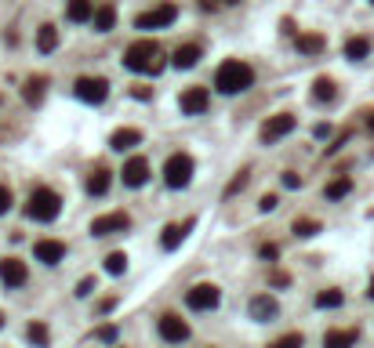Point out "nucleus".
<instances>
[{
    "mask_svg": "<svg viewBox=\"0 0 374 348\" xmlns=\"http://www.w3.org/2000/svg\"><path fill=\"white\" fill-rule=\"evenodd\" d=\"M251 84H254V69L248 66V62H240V58L222 62L218 73H214V87L222 95H240V91H248Z\"/></svg>",
    "mask_w": 374,
    "mask_h": 348,
    "instance_id": "obj_1",
    "label": "nucleus"
},
{
    "mask_svg": "<svg viewBox=\"0 0 374 348\" xmlns=\"http://www.w3.org/2000/svg\"><path fill=\"white\" fill-rule=\"evenodd\" d=\"M124 66L131 73H160L164 69V47L157 40H135L124 51Z\"/></svg>",
    "mask_w": 374,
    "mask_h": 348,
    "instance_id": "obj_2",
    "label": "nucleus"
},
{
    "mask_svg": "<svg viewBox=\"0 0 374 348\" xmlns=\"http://www.w3.org/2000/svg\"><path fill=\"white\" fill-rule=\"evenodd\" d=\"M58 211H62V196L55 189H33L30 192V207H25V214L33 218V222H55L58 218Z\"/></svg>",
    "mask_w": 374,
    "mask_h": 348,
    "instance_id": "obj_3",
    "label": "nucleus"
},
{
    "mask_svg": "<svg viewBox=\"0 0 374 348\" xmlns=\"http://www.w3.org/2000/svg\"><path fill=\"white\" fill-rule=\"evenodd\" d=\"M192 171H197V163H192L189 152H171L164 163V182L167 189H186L192 182Z\"/></svg>",
    "mask_w": 374,
    "mask_h": 348,
    "instance_id": "obj_4",
    "label": "nucleus"
},
{
    "mask_svg": "<svg viewBox=\"0 0 374 348\" xmlns=\"http://www.w3.org/2000/svg\"><path fill=\"white\" fill-rule=\"evenodd\" d=\"M218 301H222V290L214 283H197V287L186 290V305L192 312H211V308H218Z\"/></svg>",
    "mask_w": 374,
    "mask_h": 348,
    "instance_id": "obj_5",
    "label": "nucleus"
},
{
    "mask_svg": "<svg viewBox=\"0 0 374 348\" xmlns=\"http://www.w3.org/2000/svg\"><path fill=\"white\" fill-rule=\"evenodd\" d=\"M73 91L80 102H87V106H102V102L109 98V80L106 76H80Z\"/></svg>",
    "mask_w": 374,
    "mask_h": 348,
    "instance_id": "obj_6",
    "label": "nucleus"
},
{
    "mask_svg": "<svg viewBox=\"0 0 374 348\" xmlns=\"http://www.w3.org/2000/svg\"><path fill=\"white\" fill-rule=\"evenodd\" d=\"M178 19V8L167 0V4H157L153 11H142V15L135 19V25L138 30H164V25H171Z\"/></svg>",
    "mask_w": 374,
    "mask_h": 348,
    "instance_id": "obj_7",
    "label": "nucleus"
},
{
    "mask_svg": "<svg viewBox=\"0 0 374 348\" xmlns=\"http://www.w3.org/2000/svg\"><path fill=\"white\" fill-rule=\"evenodd\" d=\"M294 127H298V120H294V113H276V116H269V120L262 124V141H269V146H273V141H280V138H287Z\"/></svg>",
    "mask_w": 374,
    "mask_h": 348,
    "instance_id": "obj_8",
    "label": "nucleus"
},
{
    "mask_svg": "<svg viewBox=\"0 0 374 348\" xmlns=\"http://www.w3.org/2000/svg\"><path fill=\"white\" fill-rule=\"evenodd\" d=\"M131 229V214L127 211H113V214H102L91 222V236H117V232Z\"/></svg>",
    "mask_w": 374,
    "mask_h": 348,
    "instance_id": "obj_9",
    "label": "nucleus"
},
{
    "mask_svg": "<svg viewBox=\"0 0 374 348\" xmlns=\"http://www.w3.org/2000/svg\"><path fill=\"white\" fill-rule=\"evenodd\" d=\"M157 330H160V338L164 341H171V345H182V341H189V323L178 312H164L160 316V323H157Z\"/></svg>",
    "mask_w": 374,
    "mask_h": 348,
    "instance_id": "obj_10",
    "label": "nucleus"
},
{
    "mask_svg": "<svg viewBox=\"0 0 374 348\" xmlns=\"http://www.w3.org/2000/svg\"><path fill=\"white\" fill-rule=\"evenodd\" d=\"M178 106H182L186 116H200V113H208V106H211L208 87H186L182 98H178Z\"/></svg>",
    "mask_w": 374,
    "mask_h": 348,
    "instance_id": "obj_11",
    "label": "nucleus"
},
{
    "mask_svg": "<svg viewBox=\"0 0 374 348\" xmlns=\"http://www.w3.org/2000/svg\"><path fill=\"white\" fill-rule=\"evenodd\" d=\"M25 279H30V268H25V262H19V257H4V262H0V283H4L8 290L22 287Z\"/></svg>",
    "mask_w": 374,
    "mask_h": 348,
    "instance_id": "obj_12",
    "label": "nucleus"
},
{
    "mask_svg": "<svg viewBox=\"0 0 374 348\" xmlns=\"http://www.w3.org/2000/svg\"><path fill=\"white\" fill-rule=\"evenodd\" d=\"M120 178H124L127 189H142V185L149 182V160H146V156H131V160L124 163Z\"/></svg>",
    "mask_w": 374,
    "mask_h": 348,
    "instance_id": "obj_13",
    "label": "nucleus"
},
{
    "mask_svg": "<svg viewBox=\"0 0 374 348\" xmlns=\"http://www.w3.org/2000/svg\"><path fill=\"white\" fill-rule=\"evenodd\" d=\"M36 262H44V265H58V262H66V243L62 240H36Z\"/></svg>",
    "mask_w": 374,
    "mask_h": 348,
    "instance_id": "obj_14",
    "label": "nucleus"
},
{
    "mask_svg": "<svg viewBox=\"0 0 374 348\" xmlns=\"http://www.w3.org/2000/svg\"><path fill=\"white\" fill-rule=\"evenodd\" d=\"M280 316V301L273 298V294H258V298H251V319H258V323H269V319Z\"/></svg>",
    "mask_w": 374,
    "mask_h": 348,
    "instance_id": "obj_15",
    "label": "nucleus"
},
{
    "mask_svg": "<svg viewBox=\"0 0 374 348\" xmlns=\"http://www.w3.org/2000/svg\"><path fill=\"white\" fill-rule=\"evenodd\" d=\"M47 76H25V84H22V98H25V106H41L44 95H47Z\"/></svg>",
    "mask_w": 374,
    "mask_h": 348,
    "instance_id": "obj_16",
    "label": "nucleus"
},
{
    "mask_svg": "<svg viewBox=\"0 0 374 348\" xmlns=\"http://www.w3.org/2000/svg\"><path fill=\"white\" fill-rule=\"evenodd\" d=\"M189 229H192V218H189V222H171L164 229V236H160V247L164 251H178V247H182V240L189 236Z\"/></svg>",
    "mask_w": 374,
    "mask_h": 348,
    "instance_id": "obj_17",
    "label": "nucleus"
},
{
    "mask_svg": "<svg viewBox=\"0 0 374 348\" xmlns=\"http://www.w3.org/2000/svg\"><path fill=\"white\" fill-rule=\"evenodd\" d=\"M138 141H142V131H138V127H120V131L109 135V149L124 152V149H135Z\"/></svg>",
    "mask_w": 374,
    "mask_h": 348,
    "instance_id": "obj_18",
    "label": "nucleus"
},
{
    "mask_svg": "<svg viewBox=\"0 0 374 348\" xmlns=\"http://www.w3.org/2000/svg\"><path fill=\"white\" fill-rule=\"evenodd\" d=\"M109 182H113V171L98 163L95 171L87 174V192H91V196H106V192H109Z\"/></svg>",
    "mask_w": 374,
    "mask_h": 348,
    "instance_id": "obj_19",
    "label": "nucleus"
},
{
    "mask_svg": "<svg viewBox=\"0 0 374 348\" xmlns=\"http://www.w3.org/2000/svg\"><path fill=\"white\" fill-rule=\"evenodd\" d=\"M200 55H204V51H200V44H182V47L175 51L171 66H175V69H192V66L200 62Z\"/></svg>",
    "mask_w": 374,
    "mask_h": 348,
    "instance_id": "obj_20",
    "label": "nucleus"
},
{
    "mask_svg": "<svg viewBox=\"0 0 374 348\" xmlns=\"http://www.w3.org/2000/svg\"><path fill=\"white\" fill-rule=\"evenodd\" d=\"M66 19L69 22H91L95 19V0H69V4H66Z\"/></svg>",
    "mask_w": 374,
    "mask_h": 348,
    "instance_id": "obj_21",
    "label": "nucleus"
},
{
    "mask_svg": "<svg viewBox=\"0 0 374 348\" xmlns=\"http://www.w3.org/2000/svg\"><path fill=\"white\" fill-rule=\"evenodd\" d=\"M294 44H298L302 55H324V47H327V40L320 33H298L294 36Z\"/></svg>",
    "mask_w": 374,
    "mask_h": 348,
    "instance_id": "obj_22",
    "label": "nucleus"
},
{
    "mask_svg": "<svg viewBox=\"0 0 374 348\" xmlns=\"http://www.w3.org/2000/svg\"><path fill=\"white\" fill-rule=\"evenodd\" d=\"M55 47H58V30L51 22H44L41 30H36V51H41V55H51Z\"/></svg>",
    "mask_w": 374,
    "mask_h": 348,
    "instance_id": "obj_23",
    "label": "nucleus"
},
{
    "mask_svg": "<svg viewBox=\"0 0 374 348\" xmlns=\"http://www.w3.org/2000/svg\"><path fill=\"white\" fill-rule=\"evenodd\" d=\"M95 33H109L113 25H117V8L113 4H102V8H95Z\"/></svg>",
    "mask_w": 374,
    "mask_h": 348,
    "instance_id": "obj_24",
    "label": "nucleus"
},
{
    "mask_svg": "<svg viewBox=\"0 0 374 348\" xmlns=\"http://www.w3.org/2000/svg\"><path fill=\"white\" fill-rule=\"evenodd\" d=\"M371 55V40L367 36H349V40H345V58L349 62H364Z\"/></svg>",
    "mask_w": 374,
    "mask_h": 348,
    "instance_id": "obj_25",
    "label": "nucleus"
},
{
    "mask_svg": "<svg viewBox=\"0 0 374 348\" xmlns=\"http://www.w3.org/2000/svg\"><path fill=\"white\" fill-rule=\"evenodd\" d=\"M313 98L316 102H334L338 98V84H334L331 76H316L313 80Z\"/></svg>",
    "mask_w": 374,
    "mask_h": 348,
    "instance_id": "obj_26",
    "label": "nucleus"
},
{
    "mask_svg": "<svg viewBox=\"0 0 374 348\" xmlns=\"http://www.w3.org/2000/svg\"><path fill=\"white\" fill-rule=\"evenodd\" d=\"M349 192H353V178H349V174H338L334 182H327L324 196H327V200H345Z\"/></svg>",
    "mask_w": 374,
    "mask_h": 348,
    "instance_id": "obj_27",
    "label": "nucleus"
},
{
    "mask_svg": "<svg viewBox=\"0 0 374 348\" xmlns=\"http://www.w3.org/2000/svg\"><path fill=\"white\" fill-rule=\"evenodd\" d=\"M360 330H327L324 334V345L327 348H345V345H356Z\"/></svg>",
    "mask_w": 374,
    "mask_h": 348,
    "instance_id": "obj_28",
    "label": "nucleus"
},
{
    "mask_svg": "<svg viewBox=\"0 0 374 348\" xmlns=\"http://www.w3.org/2000/svg\"><path fill=\"white\" fill-rule=\"evenodd\" d=\"M291 229H294V236H302V240H309V236H316V232L324 229V225H320L316 218H294V225H291Z\"/></svg>",
    "mask_w": 374,
    "mask_h": 348,
    "instance_id": "obj_29",
    "label": "nucleus"
},
{
    "mask_svg": "<svg viewBox=\"0 0 374 348\" xmlns=\"http://www.w3.org/2000/svg\"><path fill=\"white\" fill-rule=\"evenodd\" d=\"M106 272H109V276H124V272H127V254H124V251L106 254Z\"/></svg>",
    "mask_w": 374,
    "mask_h": 348,
    "instance_id": "obj_30",
    "label": "nucleus"
},
{
    "mask_svg": "<svg viewBox=\"0 0 374 348\" xmlns=\"http://www.w3.org/2000/svg\"><path fill=\"white\" fill-rule=\"evenodd\" d=\"M342 301H345V294H342V290H334V287L316 294V308H338Z\"/></svg>",
    "mask_w": 374,
    "mask_h": 348,
    "instance_id": "obj_31",
    "label": "nucleus"
},
{
    "mask_svg": "<svg viewBox=\"0 0 374 348\" xmlns=\"http://www.w3.org/2000/svg\"><path fill=\"white\" fill-rule=\"evenodd\" d=\"M248 182H251V171H236V178L226 185V200H233L236 192H243V189H248Z\"/></svg>",
    "mask_w": 374,
    "mask_h": 348,
    "instance_id": "obj_32",
    "label": "nucleus"
},
{
    "mask_svg": "<svg viewBox=\"0 0 374 348\" xmlns=\"http://www.w3.org/2000/svg\"><path fill=\"white\" fill-rule=\"evenodd\" d=\"M25 338H30L33 345H47V338H51V334H47V327H44V323H33L30 330H25Z\"/></svg>",
    "mask_w": 374,
    "mask_h": 348,
    "instance_id": "obj_33",
    "label": "nucleus"
},
{
    "mask_svg": "<svg viewBox=\"0 0 374 348\" xmlns=\"http://www.w3.org/2000/svg\"><path fill=\"white\" fill-rule=\"evenodd\" d=\"M258 257H262V262H276L280 247H276V243H262V247H258Z\"/></svg>",
    "mask_w": 374,
    "mask_h": 348,
    "instance_id": "obj_34",
    "label": "nucleus"
},
{
    "mask_svg": "<svg viewBox=\"0 0 374 348\" xmlns=\"http://www.w3.org/2000/svg\"><path fill=\"white\" fill-rule=\"evenodd\" d=\"M98 287V283H95V276H84L80 283H76V298H87V294H91Z\"/></svg>",
    "mask_w": 374,
    "mask_h": 348,
    "instance_id": "obj_35",
    "label": "nucleus"
},
{
    "mask_svg": "<svg viewBox=\"0 0 374 348\" xmlns=\"http://www.w3.org/2000/svg\"><path fill=\"white\" fill-rule=\"evenodd\" d=\"M276 207H280V200L273 196V192H265V196L258 200V211H265V214H269V211H276Z\"/></svg>",
    "mask_w": 374,
    "mask_h": 348,
    "instance_id": "obj_36",
    "label": "nucleus"
},
{
    "mask_svg": "<svg viewBox=\"0 0 374 348\" xmlns=\"http://www.w3.org/2000/svg\"><path fill=\"white\" fill-rule=\"evenodd\" d=\"M11 203H15L11 189H8V185H0V214H8V211H11Z\"/></svg>",
    "mask_w": 374,
    "mask_h": 348,
    "instance_id": "obj_37",
    "label": "nucleus"
},
{
    "mask_svg": "<svg viewBox=\"0 0 374 348\" xmlns=\"http://www.w3.org/2000/svg\"><path fill=\"white\" fill-rule=\"evenodd\" d=\"M287 189H302V174H294V171H283V178H280Z\"/></svg>",
    "mask_w": 374,
    "mask_h": 348,
    "instance_id": "obj_38",
    "label": "nucleus"
},
{
    "mask_svg": "<svg viewBox=\"0 0 374 348\" xmlns=\"http://www.w3.org/2000/svg\"><path fill=\"white\" fill-rule=\"evenodd\" d=\"M95 338H98V341H117V327H98Z\"/></svg>",
    "mask_w": 374,
    "mask_h": 348,
    "instance_id": "obj_39",
    "label": "nucleus"
},
{
    "mask_svg": "<svg viewBox=\"0 0 374 348\" xmlns=\"http://www.w3.org/2000/svg\"><path fill=\"white\" fill-rule=\"evenodd\" d=\"M269 283H273V287H287V283H291V276L283 272V268H276V272L269 276Z\"/></svg>",
    "mask_w": 374,
    "mask_h": 348,
    "instance_id": "obj_40",
    "label": "nucleus"
},
{
    "mask_svg": "<svg viewBox=\"0 0 374 348\" xmlns=\"http://www.w3.org/2000/svg\"><path fill=\"white\" fill-rule=\"evenodd\" d=\"M302 341H305L302 334H283V338H280L276 345H280V348H287V345H302Z\"/></svg>",
    "mask_w": 374,
    "mask_h": 348,
    "instance_id": "obj_41",
    "label": "nucleus"
},
{
    "mask_svg": "<svg viewBox=\"0 0 374 348\" xmlns=\"http://www.w3.org/2000/svg\"><path fill=\"white\" fill-rule=\"evenodd\" d=\"M131 95H135V98H142V102H146V98H153V87H146V84H138V87H131Z\"/></svg>",
    "mask_w": 374,
    "mask_h": 348,
    "instance_id": "obj_42",
    "label": "nucleus"
},
{
    "mask_svg": "<svg viewBox=\"0 0 374 348\" xmlns=\"http://www.w3.org/2000/svg\"><path fill=\"white\" fill-rule=\"evenodd\" d=\"M313 135H316V138H327V135H331V127H327V124H316V127H313Z\"/></svg>",
    "mask_w": 374,
    "mask_h": 348,
    "instance_id": "obj_43",
    "label": "nucleus"
},
{
    "mask_svg": "<svg viewBox=\"0 0 374 348\" xmlns=\"http://www.w3.org/2000/svg\"><path fill=\"white\" fill-rule=\"evenodd\" d=\"M204 8H214V4H240V0H200Z\"/></svg>",
    "mask_w": 374,
    "mask_h": 348,
    "instance_id": "obj_44",
    "label": "nucleus"
},
{
    "mask_svg": "<svg viewBox=\"0 0 374 348\" xmlns=\"http://www.w3.org/2000/svg\"><path fill=\"white\" fill-rule=\"evenodd\" d=\"M364 116H367V120H364V124H367V131L374 135V109H371V113H364Z\"/></svg>",
    "mask_w": 374,
    "mask_h": 348,
    "instance_id": "obj_45",
    "label": "nucleus"
},
{
    "mask_svg": "<svg viewBox=\"0 0 374 348\" xmlns=\"http://www.w3.org/2000/svg\"><path fill=\"white\" fill-rule=\"evenodd\" d=\"M367 294H371V298H374V276H371V287H367Z\"/></svg>",
    "mask_w": 374,
    "mask_h": 348,
    "instance_id": "obj_46",
    "label": "nucleus"
},
{
    "mask_svg": "<svg viewBox=\"0 0 374 348\" xmlns=\"http://www.w3.org/2000/svg\"><path fill=\"white\" fill-rule=\"evenodd\" d=\"M0 327H4V312H0Z\"/></svg>",
    "mask_w": 374,
    "mask_h": 348,
    "instance_id": "obj_47",
    "label": "nucleus"
},
{
    "mask_svg": "<svg viewBox=\"0 0 374 348\" xmlns=\"http://www.w3.org/2000/svg\"><path fill=\"white\" fill-rule=\"evenodd\" d=\"M371 4H374V0H371Z\"/></svg>",
    "mask_w": 374,
    "mask_h": 348,
    "instance_id": "obj_48",
    "label": "nucleus"
}]
</instances>
